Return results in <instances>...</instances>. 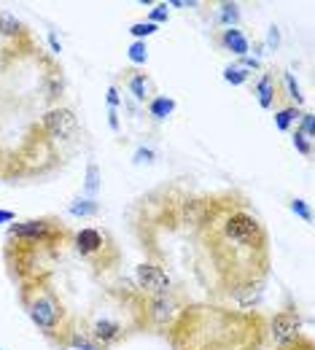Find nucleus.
<instances>
[{
	"label": "nucleus",
	"instance_id": "1a4fd4ad",
	"mask_svg": "<svg viewBox=\"0 0 315 350\" xmlns=\"http://www.w3.org/2000/svg\"><path fill=\"white\" fill-rule=\"evenodd\" d=\"M79 323L84 326V332H87L102 350L119 348V345L127 342L130 334H133V329H130L122 318H113V315H92V318H81Z\"/></svg>",
	"mask_w": 315,
	"mask_h": 350
},
{
	"label": "nucleus",
	"instance_id": "393cba45",
	"mask_svg": "<svg viewBox=\"0 0 315 350\" xmlns=\"http://www.w3.org/2000/svg\"><path fill=\"white\" fill-rule=\"evenodd\" d=\"M291 143H294V148H297L305 159H310V157H313V140H310V137H305L299 130H291Z\"/></svg>",
	"mask_w": 315,
	"mask_h": 350
},
{
	"label": "nucleus",
	"instance_id": "c756f323",
	"mask_svg": "<svg viewBox=\"0 0 315 350\" xmlns=\"http://www.w3.org/2000/svg\"><path fill=\"white\" fill-rule=\"evenodd\" d=\"M119 103H122V97H119V84H111V87H108V111H119Z\"/></svg>",
	"mask_w": 315,
	"mask_h": 350
},
{
	"label": "nucleus",
	"instance_id": "423d86ee",
	"mask_svg": "<svg viewBox=\"0 0 315 350\" xmlns=\"http://www.w3.org/2000/svg\"><path fill=\"white\" fill-rule=\"evenodd\" d=\"M70 245H73L76 256L87 264L97 278L116 272L119 264H122V248H119V243L113 240V234L108 229L81 226V229L73 232Z\"/></svg>",
	"mask_w": 315,
	"mask_h": 350
},
{
	"label": "nucleus",
	"instance_id": "cd10ccee",
	"mask_svg": "<svg viewBox=\"0 0 315 350\" xmlns=\"http://www.w3.org/2000/svg\"><path fill=\"white\" fill-rule=\"evenodd\" d=\"M291 211H294L302 221H307V224L313 221V213H310V208H307L305 200H291Z\"/></svg>",
	"mask_w": 315,
	"mask_h": 350
},
{
	"label": "nucleus",
	"instance_id": "2eb2a0df",
	"mask_svg": "<svg viewBox=\"0 0 315 350\" xmlns=\"http://www.w3.org/2000/svg\"><path fill=\"white\" fill-rule=\"evenodd\" d=\"M213 46L224 54H232L237 59L248 57L251 54V38L240 30V27H221L216 36H213Z\"/></svg>",
	"mask_w": 315,
	"mask_h": 350
},
{
	"label": "nucleus",
	"instance_id": "aec40b11",
	"mask_svg": "<svg viewBox=\"0 0 315 350\" xmlns=\"http://www.w3.org/2000/svg\"><path fill=\"white\" fill-rule=\"evenodd\" d=\"M65 350H102V348L92 340L90 334L84 332V326L76 321V329L70 332V337H68V348Z\"/></svg>",
	"mask_w": 315,
	"mask_h": 350
},
{
	"label": "nucleus",
	"instance_id": "72a5a7b5",
	"mask_svg": "<svg viewBox=\"0 0 315 350\" xmlns=\"http://www.w3.org/2000/svg\"><path fill=\"white\" fill-rule=\"evenodd\" d=\"M0 162H3V151H0Z\"/></svg>",
	"mask_w": 315,
	"mask_h": 350
},
{
	"label": "nucleus",
	"instance_id": "dca6fc26",
	"mask_svg": "<svg viewBox=\"0 0 315 350\" xmlns=\"http://www.w3.org/2000/svg\"><path fill=\"white\" fill-rule=\"evenodd\" d=\"M176 108H178V103H176L173 97H167V94H156V97H151V100L146 103V113H148L154 122L170 119V116L176 113Z\"/></svg>",
	"mask_w": 315,
	"mask_h": 350
},
{
	"label": "nucleus",
	"instance_id": "f03ea898",
	"mask_svg": "<svg viewBox=\"0 0 315 350\" xmlns=\"http://www.w3.org/2000/svg\"><path fill=\"white\" fill-rule=\"evenodd\" d=\"M165 337L173 350H264L267 315L262 310L189 302Z\"/></svg>",
	"mask_w": 315,
	"mask_h": 350
},
{
	"label": "nucleus",
	"instance_id": "a211bd4d",
	"mask_svg": "<svg viewBox=\"0 0 315 350\" xmlns=\"http://www.w3.org/2000/svg\"><path fill=\"white\" fill-rule=\"evenodd\" d=\"M299 116H302V111L297 108V105H283V108H277L275 111V127L280 132H291L297 127V122H299Z\"/></svg>",
	"mask_w": 315,
	"mask_h": 350
},
{
	"label": "nucleus",
	"instance_id": "20e7f679",
	"mask_svg": "<svg viewBox=\"0 0 315 350\" xmlns=\"http://www.w3.org/2000/svg\"><path fill=\"white\" fill-rule=\"evenodd\" d=\"M191 197L180 194L178 186H162L146 197H140L133 213V232L140 240V248L154 254V245L159 237L173 234L183 226L186 202Z\"/></svg>",
	"mask_w": 315,
	"mask_h": 350
},
{
	"label": "nucleus",
	"instance_id": "7c9ffc66",
	"mask_svg": "<svg viewBox=\"0 0 315 350\" xmlns=\"http://www.w3.org/2000/svg\"><path fill=\"white\" fill-rule=\"evenodd\" d=\"M108 122H111V130L119 132V111H108Z\"/></svg>",
	"mask_w": 315,
	"mask_h": 350
},
{
	"label": "nucleus",
	"instance_id": "c85d7f7f",
	"mask_svg": "<svg viewBox=\"0 0 315 350\" xmlns=\"http://www.w3.org/2000/svg\"><path fill=\"white\" fill-rule=\"evenodd\" d=\"M275 350H315V342L310 337H302V340H297V342H291V345H280V348Z\"/></svg>",
	"mask_w": 315,
	"mask_h": 350
},
{
	"label": "nucleus",
	"instance_id": "4be33fe9",
	"mask_svg": "<svg viewBox=\"0 0 315 350\" xmlns=\"http://www.w3.org/2000/svg\"><path fill=\"white\" fill-rule=\"evenodd\" d=\"M251 76H254V73H251L243 62H232V65H226L224 68V81L226 84H232V87H243V84H248Z\"/></svg>",
	"mask_w": 315,
	"mask_h": 350
},
{
	"label": "nucleus",
	"instance_id": "9b49d317",
	"mask_svg": "<svg viewBox=\"0 0 315 350\" xmlns=\"http://www.w3.org/2000/svg\"><path fill=\"white\" fill-rule=\"evenodd\" d=\"M38 127L46 132V137L49 140H73L76 135H79V116H76V111L73 108H65V105H54V108H49L44 116H41V122H38Z\"/></svg>",
	"mask_w": 315,
	"mask_h": 350
},
{
	"label": "nucleus",
	"instance_id": "4468645a",
	"mask_svg": "<svg viewBox=\"0 0 315 350\" xmlns=\"http://www.w3.org/2000/svg\"><path fill=\"white\" fill-rule=\"evenodd\" d=\"M116 84H122L124 92H127L135 103H140V105H146L151 97H156V87H154L151 76H148L143 68H127V70H122Z\"/></svg>",
	"mask_w": 315,
	"mask_h": 350
},
{
	"label": "nucleus",
	"instance_id": "412c9836",
	"mask_svg": "<svg viewBox=\"0 0 315 350\" xmlns=\"http://www.w3.org/2000/svg\"><path fill=\"white\" fill-rule=\"evenodd\" d=\"M280 87H283V94H286V100H291V105H302L305 103V97H302V89L297 84V79L288 73V70H280Z\"/></svg>",
	"mask_w": 315,
	"mask_h": 350
},
{
	"label": "nucleus",
	"instance_id": "f8f14e48",
	"mask_svg": "<svg viewBox=\"0 0 315 350\" xmlns=\"http://www.w3.org/2000/svg\"><path fill=\"white\" fill-rule=\"evenodd\" d=\"M251 94L256 97L259 108H264V111H277V108L288 105V103H286V94H283V87H280V70H275V68L262 70V73L254 79Z\"/></svg>",
	"mask_w": 315,
	"mask_h": 350
},
{
	"label": "nucleus",
	"instance_id": "6ab92c4d",
	"mask_svg": "<svg viewBox=\"0 0 315 350\" xmlns=\"http://www.w3.org/2000/svg\"><path fill=\"white\" fill-rule=\"evenodd\" d=\"M100 191H102V170L97 167V162H90L87 173H84V197L97 200Z\"/></svg>",
	"mask_w": 315,
	"mask_h": 350
},
{
	"label": "nucleus",
	"instance_id": "473e14b6",
	"mask_svg": "<svg viewBox=\"0 0 315 350\" xmlns=\"http://www.w3.org/2000/svg\"><path fill=\"white\" fill-rule=\"evenodd\" d=\"M49 41H51V46H54V51H62V44L57 41V36H54V33H49Z\"/></svg>",
	"mask_w": 315,
	"mask_h": 350
},
{
	"label": "nucleus",
	"instance_id": "a878e982",
	"mask_svg": "<svg viewBox=\"0 0 315 350\" xmlns=\"http://www.w3.org/2000/svg\"><path fill=\"white\" fill-rule=\"evenodd\" d=\"M156 30H159V27L151 25V22H135V25L130 27V36H133L135 41H146V38H151Z\"/></svg>",
	"mask_w": 315,
	"mask_h": 350
},
{
	"label": "nucleus",
	"instance_id": "0eeeda50",
	"mask_svg": "<svg viewBox=\"0 0 315 350\" xmlns=\"http://www.w3.org/2000/svg\"><path fill=\"white\" fill-rule=\"evenodd\" d=\"M5 237L36 243V245L46 248L49 254L59 256V254L70 245V240H73V229L59 219V216H38V219H22V221L8 224Z\"/></svg>",
	"mask_w": 315,
	"mask_h": 350
},
{
	"label": "nucleus",
	"instance_id": "6e6552de",
	"mask_svg": "<svg viewBox=\"0 0 315 350\" xmlns=\"http://www.w3.org/2000/svg\"><path fill=\"white\" fill-rule=\"evenodd\" d=\"M51 259H57V256L49 254L41 245H36V243L5 237L3 262L8 267V275H11L14 280H19V283L33 280V278H41V275H51V272H49V262H51Z\"/></svg>",
	"mask_w": 315,
	"mask_h": 350
},
{
	"label": "nucleus",
	"instance_id": "f257e3e1",
	"mask_svg": "<svg viewBox=\"0 0 315 350\" xmlns=\"http://www.w3.org/2000/svg\"><path fill=\"white\" fill-rule=\"evenodd\" d=\"M183 226L189 229L200 269L210 272L208 288L234 297L264 286L272 267L270 232L251 200L237 189H221L186 202Z\"/></svg>",
	"mask_w": 315,
	"mask_h": 350
},
{
	"label": "nucleus",
	"instance_id": "5701e85b",
	"mask_svg": "<svg viewBox=\"0 0 315 350\" xmlns=\"http://www.w3.org/2000/svg\"><path fill=\"white\" fill-rule=\"evenodd\" d=\"M216 19L221 27H240V5L237 3H219Z\"/></svg>",
	"mask_w": 315,
	"mask_h": 350
},
{
	"label": "nucleus",
	"instance_id": "9d476101",
	"mask_svg": "<svg viewBox=\"0 0 315 350\" xmlns=\"http://www.w3.org/2000/svg\"><path fill=\"white\" fill-rule=\"evenodd\" d=\"M267 337L275 340V348L280 345H291L297 340H302V315L297 305H286L275 310V315L267 318Z\"/></svg>",
	"mask_w": 315,
	"mask_h": 350
},
{
	"label": "nucleus",
	"instance_id": "ddd939ff",
	"mask_svg": "<svg viewBox=\"0 0 315 350\" xmlns=\"http://www.w3.org/2000/svg\"><path fill=\"white\" fill-rule=\"evenodd\" d=\"M135 288L140 294H165L173 288V280L162 264L143 262L135 267Z\"/></svg>",
	"mask_w": 315,
	"mask_h": 350
},
{
	"label": "nucleus",
	"instance_id": "bb28decb",
	"mask_svg": "<svg viewBox=\"0 0 315 350\" xmlns=\"http://www.w3.org/2000/svg\"><path fill=\"white\" fill-rule=\"evenodd\" d=\"M167 19H170V5H167V3H156V5L151 8V14H148L146 22H151V25L159 27V25H165Z\"/></svg>",
	"mask_w": 315,
	"mask_h": 350
},
{
	"label": "nucleus",
	"instance_id": "f3484780",
	"mask_svg": "<svg viewBox=\"0 0 315 350\" xmlns=\"http://www.w3.org/2000/svg\"><path fill=\"white\" fill-rule=\"evenodd\" d=\"M68 213L73 219H97L100 216V202L97 200H90V197H79L68 205Z\"/></svg>",
	"mask_w": 315,
	"mask_h": 350
},
{
	"label": "nucleus",
	"instance_id": "b1692460",
	"mask_svg": "<svg viewBox=\"0 0 315 350\" xmlns=\"http://www.w3.org/2000/svg\"><path fill=\"white\" fill-rule=\"evenodd\" d=\"M127 54H130L133 68H143L148 62V46H146V41H133L130 49H127Z\"/></svg>",
	"mask_w": 315,
	"mask_h": 350
},
{
	"label": "nucleus",
	"instance_id": "2f4dec72",
	"mask_svg": "<svg viewBox=\"0 0 315 350\" xmlns=\"http://www.w3.org/2000/svg\"><path fill=\"white\" fill-rule=\"evenodd\" d=\"M14 221H16V216L11 211H0V224H14Z\"/></svg>",
	"mask_w": 315,
	"mask_h": 350
},
{
	"label": "nucleus",
	"instance_id": "39448f33",
	"mask_svg": "<svg viewBox=\"0 0 315 350\" xmlns=\"http://www.w3.org/2000/svg\"><path fill=\"white\" fill-rule=\"evenodd\" d=\"M59 165V151L54 140L46 137V132L33 124L25 140L19 143L16 151L3 157L0 162V178L5 180H27V178H44Z\"/></svg>",
	"mask_w": 315,
	"mask_h": 350
},
{
	"label": "nucleus",
	"instance_id": "7ed1b4c3",
	"mask_svg": "<svg viewBox=\"0 0 315 350\" xmlns=\"http://www.w3.org/2000/svg\"><path fill=\"white\" fill-rule=\"evenodd\" d=\"M16 297H19L25 315L30 318V323L38 329V334L46 342L54 345L57 350L68 348V337L76 329L79 318L70 315L68 305L62 302L59 291L51 283V275H41V278L19 283Z\"/></svg>",
	"mask_w": 315,
	"mask_h": 350
}]
</instances>
